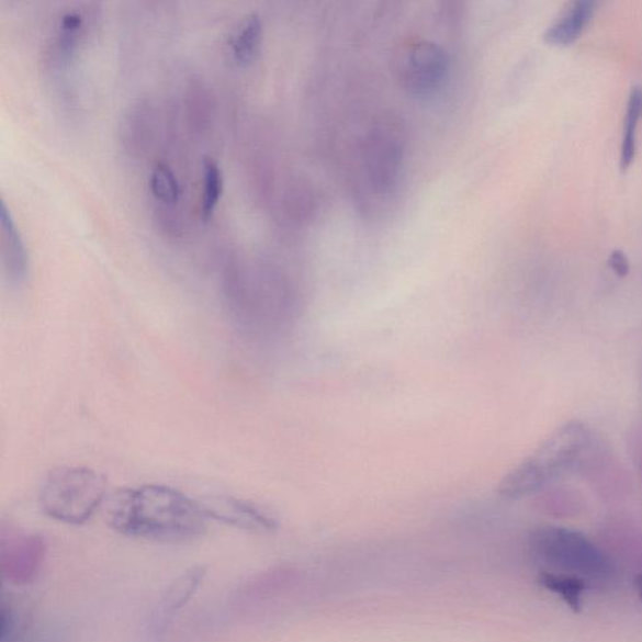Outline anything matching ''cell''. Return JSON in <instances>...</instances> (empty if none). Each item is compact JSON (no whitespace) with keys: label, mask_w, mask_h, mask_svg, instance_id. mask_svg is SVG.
Masks as SVG:
<instances>
[{"label":"cell","mask_w":642,"mask_h":642,"mask_svg":"<svg viewBox=\"0 0 642 642\" xmlns=\"http://www.w3.org/2000/svg\"><path fill=\"white\" fill-rule=\"evenodd\" d=\"M86 32V15L83 12L69 11L61 15L53 42V50L58 64H64L78 48Z\"/></svg>","instance_id":"5bb4252c"},{"label":"cell","mask_w":642,"mask_h":642,"mask_svg":"<svg viewBox=\"0 0 642 642\" xmlns=\"http://www.w3.org/2000/svg\"><path fill=\"white\" fill-rule=\"evenodd\" d=\"M108 478L85 465H64L48 473L38 496L42 513L60 523L91 520L108 496Z\"/></svg>","instance_id":"3957f363"},{"label":"cell","mask_w":642,"mask_h":642,"mask_svg":"<svg viewBox=\"0 0 642 642\" xmlns=\"http://www.w3.org/2000/svg\"><path fill=\"white\" fill-rule=\"evenodd\" d=\"M642 120V86L637 85L631 88L626 125H623V135L620 147V169L626 171L634 162L638 149V127Z\"/></svg>","instance_id":"4fadbf2b"},{"label":"cell","mask_w":642,"mask_h":642,"mask_svg":"<svg viewBox=\"0 0 642 642\" xmlns=\"http://www.w3.org/2000/svg\"><path fill=\"white\" fill-rule=\"evenodd\" d=\"M46 544L37 534H12L2 541V574L14 585L31 584L43 564Z\"/></svg>","instance_id":"ba28073f"},{"label":"cell","mask_w":642,"mask_h":642,"mask_svg":"<svg viewBox=\"0 0 642 642\" xmlns=\"http://www.w3.org/2000/svg\"><path fill=\"white\" fill-rule=\"evenodd\" d=\"M609 267L613 270L615 274L620 278H626L630 271V262L626 252L613 250L610 254Z\"/></svg>","instance_id":"ac0fdd59"},{"label":"cell","mask_w":642,"mask_h":642,"mask_svg":"<svg viewBox=\"0 0 642 642\" xmlns=\"http://www.w3.org/2000/svg\"><path fill=\"white\" fill-rule=\"evenodd\" d=\"M539 583L551 593L559 595L570 606L571 610L577 613L582 612L583 595L586 588L584 578L542 571Z\"/></svg>","instance_id":"9a60e30c"},{"label":"cell","mask_w":642,"mask_h":642,"mask_svg":"<svg viewBox=\"0 0 642 642\" xmlns=\"http://www.w3.org/2000/svg\"><path fill=\"white\" fill-rule=\"evenodd\" d=\"M110 529L126 538L155 542H189L207 530L204 506L181 491L143 485L116 492L108 507Z\"/></svg>","instance_id":"6da1fadb"},{"label":"cell","mask_w":642,"mask_h":642,"mask_svg":"<svg viewBox=\"0 0 642 642\" xmlns=\"http://www.w3.org/2000/svg\"><path fill=\"white\" fill-rule=\"evenodd\" d=\"M209 520L235 527V529L271 533L279 529L274 515L258 505L236 497H214L201 503Z\"/></svg>","instance_id":"52a82bcc"},{"label":"cell","mask_w":642,"mask_h":642,"mask_svg":"<svg viewBox=\"0 0 642 642\" xmlns=\"http://www.w3.org/2000/svg\"><path fill=\"white\" fill-rule=\"evenodd\" d=\"M635 588H637L638 595L640 597V600L642 601V575L637 577Z\"/></svg>","instance_id":"ffe728a7"},{"label":"cell","mask_w":642,"mask_h":642,"mask_svg":"<svg viewBox=\"0 0 642 642\" xmlns=\"http://www.w3.org/2000/svg\"><path fill=\"white\" fill-rule=\"evenodd\" d=\"M207 574L205 566L196 565L184 571L178 578H174L167 588L162 599V611L174 613L187 606L198 593Z\"/></svg>","instance_id":"7c38bea8"},{"label":"cell","mask_w":642,"mask_h":642,"mask_svg":"<svg viewBox=\"0 0 642 642\" xmlns=\"http://www.w3.org/2000/svg\"><path fill=\"white\" fill-rule=\"evenodd\" d=\"M406 148V126L397 114L385 112L373 121L363 153L368 180L375 192L386 195L397 187Z\"/></svg>","instance_id":"277c9868"},{"label":"cell","mask_w":642,"mask_h":642,"mask_svg":"<svg viewBox=\"0 0 642 642\" xmlns=\"http://www.w3.org/2000/svg\"><path fill=\"white\" fill-rule=\"evenodd\" d=\"M592 447L590 429L583 421H567L506 474L497 487L498 495L517 499L534 494L562 474L576 469Z\"/></svg>","instance_id":"7a4b0ae2"},{"label":"cell","mask_w":642,"mask_h":642,"mask_svg":"<svg viewBox=\"0 0 642 642\" xmlns=\"http://www.w3.org/2000/svg\"><path fill=\"white\" fill-rule=\"evenodd\" d=\"M262 42V21L259 14L246 15L232 35L233 57L240 65H248L259 55Z\"/></svg>","instance_id":"8fae6325"},{"label":"cell","mask_w":642,"mask_h":642,"mask_svg":"<svg viewBox=\"0 0 642 642\" xmlns=\"http://www.w3.org/2000/svg\"><path fill=\"white\" fill-rule=\"evenodd\" d=\"M597 5L599 3L595 0H575L570 3L544 32V41L556 46L574 43L593 21Z\"/></svg>","instance_id":"30bf717a"},{"label":"cell","mask_w":642,"mask_h":642,"mask_svg":"<svg viewBox=\"0 0 642 642\" xmlns=\"http://www.w3.org/2000/svg\"><path fill=\"white\" fill-rule=\"evenodd\" d=\"M0 225H2V263L8 283L20 286L29 278L30 258L18 230L14 217L4 201L0 207Z\"/></svg>","instance_id":"9c48e42d"},{"label":"cell","mask_w":642,"mask_h":642,"mask_svg":"<svg viewBox=\"0 0 642 642\" xmlns=\"http://www.w3.org/2000/svg\"><path fill=\"white\" fill-rule=\"evenodd\" d=\"M393 65L402 90L415 97H427L438 91L448 72L444 49L428 40L417 38L401 44Z\"/></svg>","instance_id":"8992f818"},{"label":"cell","mask_w":642,"mask_h":642,"mask_svg":"<svg viewBox=\"0 0 642 642\" xmlns=\"http://www.w3.org/2000/svg\"><path fill=\"white\" fill-rule=\"evenodd\" d=\"M149 189L154 195L165 202H176L181 195L178 178L169 165L158 162L149 174Z\"/></svg>","instance_id":"e0dca14e"},{"label":"cell","mask_w":642,"mask_h":642,"mask_svg":"<svg viewBox=\"0 0 642 642\" xmlns=\"http://www.w3.org/2000/svg\"><path fill=\"white\" fill-rule=\"evenodd\" d=\"M202 166H204V190H202L201 213L204 217H209L213 215L219 196L223 195L224 176L213 157H205Z\"/></svg>","instance_id":"2e32d148"},{"label":"cell","mask_w":642,"mask_h":642,"mask_svg":"<svg viewBox=\"0 0 642 642\" xmlns=\"http://www.w3.org/2000/svg\"><path fill=\"white\" fill-rule=\"evenodd\" d=\"M536 555L562 574L606 578L611 573L609 561L584 534L562 527H541L532 536Z\"/></svg>","instance_id":"5b68a950"},{"label":"cell","mask_w":642,"mask_h":642,"mask_svg":"<svg viewBox=\"0 0 642 642\" xmlns=\"http://www.w3.org/2000/svg\"><path fill=\"white\" fill-rule=\"evenodd\" d=\"M632 447H634L635 460L638 462L640 474L642 477V430H640V432H638V435L634 437V442H632Z\"/></svg>","instance_id":"d6986e66"}]
</instances>
